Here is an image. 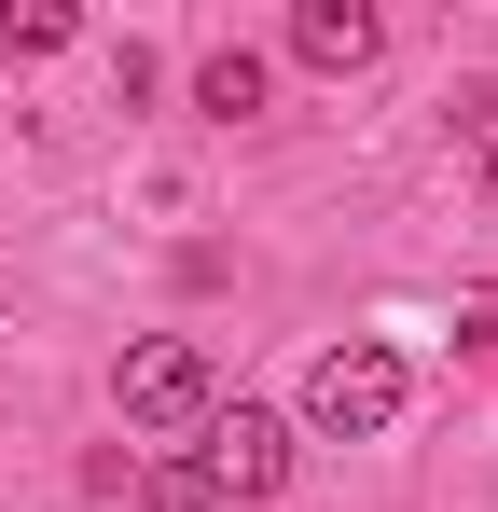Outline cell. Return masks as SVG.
<instances>
[{
    "label": "cell",
    "mask_w": 498,
    "mask_h": 512,
    "mask_svg": "<svg viewBox=\"0 0 498 512\" xmlns=\"http://www.w3.org/2000/svg\"><path fill=\"white\" fill-rule=\"evenodd\" d=\"M291 457H305V443H291V416H263V402L208 416V485H222V499H277Z\"/></svg>",
    "instance_id": "obj_3"
},
{
    "label": "cell",
    "mask_w": 498,
    "mask_h": 512,
    "mask_svg": "<svg viewBox=\"0 0 498 512\" xmlns=\"http://www.w3.org/2000/svg\"><path fill=\"white\" fill-rule=\"evenodd\" d=\"M374 42H388V28H374L360 0H305V14H291V56H305V70H374Z\"/></svg>",
    "instance_id": "obj_4"
},
{
    "label": "cell",
    "mask_w": 498,
    "mask_h": 512,
    "mask_svg": "<svg viewBox=\"0 0 498 512\" xmlns=\"http://www.w3.org/2000/svg\"><path fill=\"white\" fill-rule=\"evenodd\" d=\"M111 402H125V429H194L208 402H222V374H208V346H194V333H153V346H125Z\"/></svg>",
    "instance_id": "obj_2"
},
{
    "label": "cell",
    "mask_w": 498,
    "mask_h": 512,
    "mask_svg": "<svg viewBox=\"0 0 498 512\" xmlns=\"http://www.w3.org/2000/svg\"><path fill=\"white\" fill-rule=\"evenodd\" d=\"M139 512H222L208 457H153V471H139Z\"/></svg>",
    "instance_id": "obj_7"
},
{
    "label": "cell",
    "mask_w": 498,
    "mask_h": 512,
    "mask_svg": "<svg viewBox=\"0 0 498 512\" xmlns=\"http://www.w3.org/2000/svg\"><path fill=\"white\" fill-rule=\"evenodd\" d=\"M70 42H83L70 0H14V14H0V56H70Z\"/></svg>",
    "instance_id": "obj_6"
},
{
    "label": "cell",
    "mask_w": 498,
    "mask_h": 512,
    "mask_svg": "<svg viewBox=\"0 0 498 512\" xmlns=\"http://www.w3.org/2000/svg\"><path fill=\"white\" fill-rule=\"evenodd\" d=\"M194 111H222V125H249V111H263V56H249V42H222V56L194 70Z\"/></svg>",
    "instance_id": "obj_5"
},
{
    "label": "cell",
    "mask_w": 498,
    "mask_h": 512,
    "mask_svg": "<svg viewBox=\"0 0 498 512\" xmlns=\"http://www.w3.org/2000/svg\"><path fill=\"white\" fill-rule=\"evenodd\" d=\"M457 346H498V291H471V305H457Z\"/></svg>",
    "instance_id": "obj_8"
},
{
    "label": "cell",
    "mask_w": 498,
    "mask_h": 512,
    "mask_svg": "<svg viewBox=\"0 0 498 512\" xmlns=\"http://www.w3.org/2000/svg\"><path fill=\"white\" fill-rule=\"evenodd\" d=\"M485 194H498V139H485Z\"/></svg>",
    "instance_id": "obj_9"
},
{
    "label": "cell",
    "mask_w": 498,
    "mask_h": 512,
    "mask_svg": "<svg viewBox=\"0 0 498 512\" xmlns=\"http://www.w3.org/2000/svg\"><path fill=\"white\" fill-rule=\"evenodd\" d=\"M305 429H319V443H374V429H402V360H388V346H319V374H305Z\"/></svg>",
    "instance_id": "obj_1"
}]
</instances>
